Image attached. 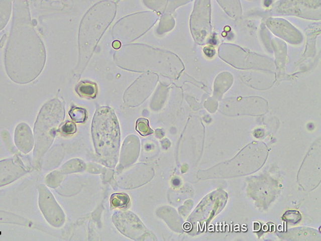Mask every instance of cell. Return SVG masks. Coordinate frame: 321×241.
Here are the masks:
<instances>
[{
    "instance_id": "cell-13",
    "label": "cell",
    "mask_w": 321,
    "mask_h": 241,
    "mask_svg": "<svg viewBox=\"0 0 321 241\" xmlns=\"http://www.w3.org/2000/svg\"><path fill=\"white\" fill-rule=\"evenodd\" d=\"M76 91L81 97L94 98L96 97L98 88L94 82L81 81L77 85Z\"/></svg>"
},
{
    "instance_id": "cell-9",
    "label": "cell",
    "mask_w": 321,
    "mask_h": 241,
    "mask_svg": "<svg viewBox=\"0 0 321 241\" xmlns=\"http://www.w3.org/2000/svg\"><path fill=\"white\" fill-rule=\"evenodd\" d=\"M27 173L26 168L18 158L0 162V187L10 184Z\"/></svg>"
},
{
    "instance_id": "cell-2",
    "label": "cell",
    "mask_w": 321,
    "mask_h": 241,
    "mask_svg": "<svg viewBox=\"0 0 321 241\" xmlns=\"http://www.w3.org/2000/svg\"><path fill=\"white\" fill-rule=\"evenodd\" d=\"M116 12V4L105 0L94 5L85 14L79 32V66L82 71L91 58L101 37L114 20Z\"/></svg>"
},
{
    "instance_id": "cell-10",
    "label": "cell",
    "mask_w": 321,
    "mask_h": 241,
    "mask_svg": "<svg viewBox=\"0 0 321 241\" xmlns=\"http://www.w3.org/2000/svg\"><path fill=\"white\" fill-rule=\"evenodd\" d=\"M267 25L276 35L280 36L286 41L295 44L301 41V34L285 20L271 18L268 20Z\"/></svg>"
},
{
    "instance_id": "cell-12",
    "label": "cell",
    "mask_w": 321,
    "mask_h": 241,
    "mask_svg": "<svg viewBox=\"0 0 321 241\" xmlns=\"http://www.w3.org/2000/svg\"><path fill=\"white\" fill-rule=\"evenodd\" d=\"M15 144L22 153L27 154L33 149L34 141L33 135L29 126L22 123L17 126L15 131Z\"/></svg>"
},
{
    "instance_id": "cell-18",
    "label": "cell",
    "mask_w": 321,
    "mask_h": 241,
    "mask_svg": "<svg viewBox=\"0 0 321 241\" xmlns=\"http://www.w3.org/2000/svg\"><path fill=\"white\" fill-rule=\"evenodd\" d=\"M61 132L67 135H73L77 132V126L75 123L68 122L62 126Z\"/></svg>"
},
{
    "instance_id": "cell-11",
    "label": "cell",
    "mask_w": 321,
    "mask_h": 241,
    "mask_svg": "<svg viewBox=\"0 0 321 241\" xmlns=\"http://www.w3.org/2000/svg\"><path fill=\"white\" fill-rule=\"evenodd\" d=\"M210 0H196L191 19V30L193 34L197 31L198 27H207L209 24Z\"/></svg>"
},
{
    "instance_id": "cell-4",
    "label": "cell",
    "mask_w": 321,
    "mask_h": 241,
    "mask_svg": "<svg viewBox=\"0 0 321 241\" xmlns=\"http://www.w3.org/2000/svg\"><path fill=\"white\" fill-rule=\"evenodd\" d=\"M64 118V108L58 100H51L44 105L37 119L34 133L36 138L35 160L44 155L52 140L55 128Z\"/></svg>"
},
{
    "instance_id": "cell-8",
    "label": "cell",
    "mask_w": 321,
    "mask_h": 241,
    "mask_svg": "<svg viewBox=\"0 0 321 241\" xmlns=\"http://www.w3.org/2000/svg\"><path fill=\"white\" fill-rule=\"evenodd\" d=\"M118 229L128 237L140 239L147 233V229L135 215L131 212H118L113 218Z\"/></svg>"
},
{
    "instance_id": "cell-14",
    "label": "cell",
    "mask_w": 321,
    "mask_h": 241,
    "mask_svg": "<svg viewBox=\"0 0 321 241\" xmlns=\"http://www.w3.org/2000/svg\"><path fill=\"white\" fill-rule=\"evenodd\" d=\"M224 10L232 18L239 17L242 14V8L239 0H217Z\"/></svg>"
},
{
    "instance_id": "cell-3",
    "label": "cell",
    "mask_w": 321,
    "mask_h": 241,
    "mask_svg": "<svg viewBox=\"0 0 321 241\" xmlns=\"http://www.w3.org/2000/svg\"><path fill=\"white\" fill-rule=\"evenodd\" d=\"M92 137L96 153L106 165L115 167L119 157L120 133L119 120L111 107L96 110L92 123Z\"/></svg>"
},
{
    "instance_id": "cell-20",
    "label": "cell",
    "mask_w": 321,
    "mask_h": 241,
    "mask_svg": "<svg viewBox=\"0 0 321 241\" xmlns=\"http://www.w3.org/2000/svg\"><path fill=\"white\" fill-rule=\"evenodd\" d=\"M173 183H174L175 185H179L180 184V181L178 179H175V180L173 181Z\"/></svg>"
},
{
    "instance_id": "cell-6",
    "label": "cell",
    "mask_w": 321,
    "mask_h": 241,
    "mask_svg": "<svg viewBox=\"0 0 321 241\" xmlns=\"http://www.w3.org/2000/svg\"><path fill=\"white\" fill-rule=\"evenodd\" d=\"M158 79V75L154 73H147L141 75L127 89L124 96L125 103L131 107L142 104L154 91Z\"/></svg>"
},
{
    "instance_id": "cell-15",
    "label": "cell",
    "mask_w": 321,
    "mask_h": 241,
    "mask_svg": "<svg viewBox=\"0 0 321 241\" xmlns=\"http://www.w3.org/2000/svg\"><path fill=\"white\" fill-rule=\"evenodd\" d=\"M130 201L129 196L126 194H115L111 197V204L113 208H122L128 205Z\"/></svg>"
},
{
    "instance_id": "cell-19",
    "label": "cell",
    "mask_w": 321,
    "mask_h": 241,
    "mask_svg": "<svg viewBox=\"0 0 321 241\" xmlns=\"http://www.w3.org/2000/svg\"><path fill=\"white\" fill-rule=\"evenodd\" d=\"M121 43L119 40L115 41L113 43V47L115 48V50L119 49L120 47H121Z\"/></svg>"
},
{
    "instance_id": "cell-16",
    "label": "cell",
    "mask_w": 321,
    "mask_h": 241,
    "mask_svg": "<svg viewBox=\"0 0 321 241\" xmlns=\"http://www.w3.org/2000/svg\"><path fill=\"white\" fill-rule=\"evenodd\" d=\"M136 130L142 136L146 137L154 133L149 126V122L146 118H141L136 122Z\"/></svg>"
},
{
    "instance_id": "cell-5",
    "label": "cell",
    "mask_w": 321,
    "mask_h": 241,
    "mask_svg": "<svg viewBox=\"0 0 321 241\" xmlns=\"http://www.w3.org/2000/svg\"><path fill=\"white\" fill-rule=\"evenodd\" d=\"M278 15H292L310 20H320V0H281L274 7Z\"/></svg>"
},
{
    "instance_id": "cell-17",
    "label": "cell",
    "mask_w": 321,
    "mask_h": 241,
    "mask_svg": "<svg viewBox=\"0 0 321 241\" xmlns=\"http://www.w3.org/2000/svg\"><path fill=\"white\" fill-rule=\"evenodd\" d=\"M71 119L77 123H84L87 118L86 110L81 107H73L69 112Z\"/></svg>"
},
{
    "instance_id": "cell-7",
    "label": "cell",
    "mask_w": 321,
    "mask_h": 241,
    "mask_svg": "<svg viewBox=\"0 0 321 241\" xmlns=\"http://www.w3.org/2000/svg\"><path fill=\"white\" fill-rule=\"evenodd\" d=\"M39 207L51 224L59 227L64 221V215L54 196L45 186L39 187Z\"/></svg>"
},
{
    "instance_id": "cell-1",
    "label": "cell",
    "mask_w": 321,
    "mask_h": 241,
    "mask_svg": "<svg viewBox=\"0 0 321 241\" xmlns=\"http://www.w3.org/2000/svg\"><path fill=\"white\" fill-rule=\"evenodd\" d=\"M6 53L9 77L18 83H27L42 72L46 54L42 41L29 24H14Z\"/></svg>"
}]
</instances>
